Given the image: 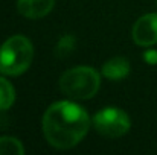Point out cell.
<instances>
[{
	"label": "cell",
	"mask_w": 157,
	"mask_h": 155,
	"mask_svg": "<svg viewBox=\"0 0 157 155\" xmlns=\"http://www.w3.org/2000/svg\"><path fill=\"white\" fill-rule=\"evenodd\" d=\"M90 119L87 111L75 102L52 103L43 116V132L48 143L56 149L76 146L87 134Z\"/></svg>",
	"instance_id": "cell-1"
},
{
	"label": "cell",
	"mask_w": 157,
	"mask_h": 155,
	"mask_svg": "<svg viewBox=\"0 0 157 155\" xmlns=\"http://www.w3.org/2000/svg\"><path fill=\"white\" fill-rule=\"evenodd\" d=\"M101 85L99 73L93 67L78 65L73 68H69L63 73L59 78V88L61 91L76 101H86L93 98Z\"/></svg>",
	"instance_id": "cell-2"
},
{
	"label": "cell",
	"mask_w": 157,
	"mask_h": 155,
	"mask_svg": "<svg viewBox=\"0 0 157 155\" xmlns=\"http://www.w3.org/2000/svg\"><path fill=\"white\" fill-rule=\"evenodd\" d=\"M34 58V47L29 38L14 35L0 46V72L6 76L25 73Z\"/></svg>",
	"instance_id": "cell-3"
},
{
	"label": "cell",
	"mask_w": 157,
	"mask_h": 155,
	"mask_svg": "<svg viewBox=\"0 0 157 155\" xmlns=\"http://www.w3.org/2000/svg\"><path fill=\"white\" fill-rule=\"evenodd\" d=\"M93 126L98 131V134H101L102 137L117 138V137L125 135L130 131L131 122H130L128 114L122 111L121 108L107 106L95 114Z\"/></svg>",
	"instance_id": "cell-4"
},
{
	"label": "cell",
	"mask_w": 157,
	"mask_h": 155,
	"mask_svg": "<svg viewBox=\"0 0 157 155\" xmlns=\"http://www.w3.org/2000/svg\"><path fill=\"white\" fill-rule=\"evenodd\" d=\"M133 41L137 46L150 47L157 44V14H147L140 17L133 26Z\"/></svg>",
	"instance_id": "cell-5"
},
{
	"label": "cell",
	"mask_w": 157,
	"mask_h": 155,
	"mask_svg": "<svg viewBox=\"0 0 157 155\" xmlns=\"http://www.w3.org/2000/svg\"><path fill=\"white\" fill-rule=\"evenodd\" d=\"M55 0H17L18 12L31 20L43 18L52 11Z\"/></svg>",
	"instance_id": "cell-6"
},
{
	"label": "cell",
	"mask_w": 157,
	"mask_h": 155,
	"mask_svg": "<svg viewBox=\"0 0 157 155\" xmlns=\"http://www.w3.org/2000/svg\"><path fill=\"white\" fill-rule=\"evenodd\" d=\"M130 70H131V65H130V61L127 58L114 56V58H110L108 61H105L101 72L110 81H121L125 76H128Z\"/></svg>",
	"instance_id": "cell-7"
},
{
	"label": "cell",
	"mask_w": 157,
	"mask_h": 155,
	"mask_svg": "<svg viewBox=\"0 0 157 155\" xmlns=\"http://www.w3.org/2000/svg\"><path fill=\"white\" fill-rule=\"evenodd\" d=\"M15 101V90L12 84L0 76V111H6Z\"/></svg>",
	"instance_id": "cell-8"
},
{
	"label": "cell",
	"mask_w": 157,
	"mask_h": 155,
	"mask_svg": "<svg viewBox=\"0 0 157 155\" xmlns=\"http://www.w3.org/2000/svg\"><path fill=\"white\" fill-rule=\"evenodd\" d=\"M76 47V38L72 35V34H67V35H63L56 46H55V56L63 59V58H67L70 53H73Z\"/></svg>",
	"instance_id": "cell-9"
},
{
	"label": "cell",
	"mask_w": 157,
	"mask_h": 155,
	"mask_svg": "<svg viewBox=\"0 0 157 155\" xmlns=\"http://www.w3.org/2000/svg\"><path fill=\"white\" fill-rule=\"evenodd\" d=\"M25 148L15 137H0V155H23Z\"/></svg>",
	"instance_id": "cell-10"
},
{
	"label": "cell",
	"mask_w": 157,
	"mask_h": 155,
	"mask_svg": "<svg viewBox=\"0 0 157 155\" xmlns=\"http://www.w3.org/2000/svg\"><path fill=\"white\" fill-rule=\"evenodd\" d=\"M144 59H145V62L147 64H157V50L154 49H150V50H147L144 53Z\"/></svg>",
	"instance_id": "cell-11"
},
{
	"label": "cell",
	"mask_w": 157,
	"mask_h": 155,
	"mask_svg": "<svg viewBox=\"0 0 157 155\" xmlns=\"http://www.w3.org/2000/svg\"><path fill=\"white\" fill-rule=\"evenodd\" d=\"M156 6H157V0H156Z\"/></svg>",
	"instance_id": "cell-12"
}]
</instances>
